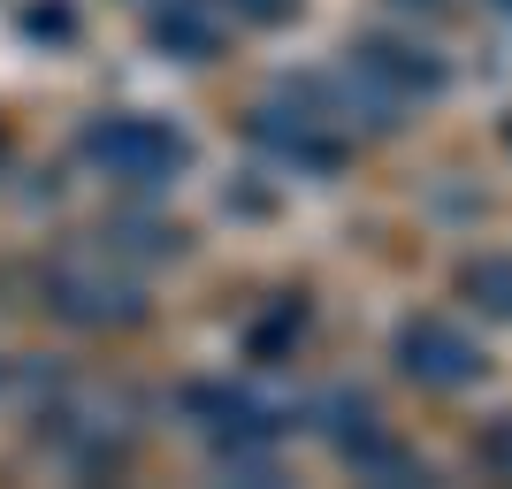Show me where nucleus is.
Returning <instances> with one entry per match:
<instances>
[{"label":"nucleus","instance_id":"f257e3e1","mask_svg":"<svg viewBox=\"0 0 512 489\" xmlns=\"http://www.w3.org/2000/svg\"><path fill=\"white\" fill-rule=\"evenodd\" d=\"M92 153H100L123 184H161V176L184 169V138L161 130V123H146V115H115V123H100V130H92Z\"/></svg>","mask_w":512,"mask_h":489},{"label":"nucleus","instance_id":"f03ea898","mask_svg":"<svg viewBox=\"0 0 512 489\" xmlns=\"http://www.w3.org/2000/svg\"><path fill=\"white\" fill-rule=\"evenodd\" d=\"M406 367L421 375V383H467V375H474V352L451 337L444 321H421V329H406Z\"/></svg>","mask_w":512,"mask_h":489}]
</instances>
